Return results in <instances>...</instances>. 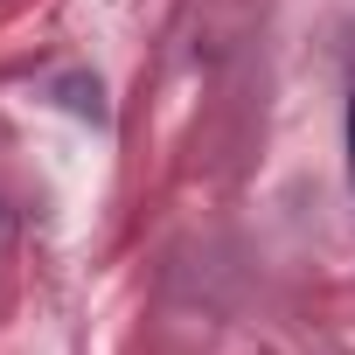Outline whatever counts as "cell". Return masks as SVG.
I'll use <instances>...</instances> for the list:
<instances>
[{
  "label": "cell",
  "mask_w": 355,
  "mask_h": 355,
  "mask_svg": "<svg viewBox=\"0 0 355 355\" xmlns=\"http://www.w3.org/2000/svg\"><path fill=\"white\" fill-rule=\"evenodd\" d=\"M348 189H355V91H348Z\"/></svg>",
  "instance_id": "cell-2"
},
{
  "label": "cell",
  "mask_w": 355,
  "mask_h": 355,
  "mask_svg": "<svg viewBox=\"0 0 355 355\" xmlns=\"http://www.w3.org/2000/svg\"><path fill=\"white\" fill-rule=\"evenodd\" d=\"M56 91H63V105H70V112H84V119H105V105H98V77H91V84H84V77H63Z\"/></svg>",
  "instance_id": "cell-1"
}]
</instances>
